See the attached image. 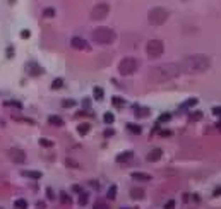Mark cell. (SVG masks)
I'll list each match as a JSON object with an SVG mask.
<instances>
[{"label": "cell", "mask_w": 221, "mask_h": 209, "mask_svg": "<svg viewBox=\"0 0 221 209\" xmlns=\"http://www.w3.org/2000/svg\"><path fill=\"white\" fill-rule=\"evenodd\" d=\"M211 67V58L202 53H195V55H189L182 60L180 70L185 74H202Z\"/></svg>", "instance_id": "obj_1"}, {"label": "cell", "mask_w": 221, "mask_h": 209, "mask_svg": "<svg viewBox=\"0 0 221 209\" xmlns=\"http://www.w3.org/2000/svg\"><path fill=\"white\" fill-rule=\"evenodd\" d=\"M182 70L177 64H163V65L153 67L149 70V79L154 81V82H163V81H170V79H175Z\"/></svg>", "instance_id": "obj_2"}, {"label": "cell", "mask_w": 221, "mask_h": 209, "mask_svg": "<svg viewBox=\"0 0 221 209\" xmlns=\"http://www.w3.org/2000/svg\"><path fill=\"white\" fill-rule=\"evenodd\" d=\"M115 38H117L115 31L106 26H100V28H96V29H93V39L100 45H110L115 41Z\"/></svg>", "instance_id": "obj_3"}, {"label": "cell", "mask_w": 221, "mask_h": 209, "mask_svg": "<svg viewBox=\"0 0 221 209\" xmlns=\"http://www.w3.org/2000/svg\"><path fill=\"white\" fill-rule=\"evenodd\" d=\"M168 19V10L163 9V7H154V9L149 10L147 14V21L151 22L153 26H160Z\"/></svg>", "instance_id": "obj_4"}, {"label": "cell", "mask_w": 221, "mask_h": 209, "mask_svg": "<svg viewBox=\"0 0 221 209\" xmlns=\"http://www.w3.org/2000/svg\"><path fill=\"white\" fill-rule=\"evenodd\" d=\"M139 69V62L135 60V58H123V60L120 62V65H118V72H120L122 75H132L135 72V70Z\"/></svg>", "instance_id": "obj_5"}, {"label": "cell", "mask_w": 221, "mask_h": 209, "mask_svg": "<svg viewBox=\"0 0 221 209\" xmlns=\"http://www.w3.org/2000/svg\"><path fill=\"white\" fill-rule=\"evenodd\" d=\"M147 55L151 58H158L163 55V50H165V46H163V41H160V39H151V41H147Z\"/></svg>", "instance_id": "obj_6"}, {"label": "cell", "mask_w": 221, "mask_h": 209, "mask_svg": "<svg viewBox=\"0 0 221 209\" xmlns=\"http://www.w3.org/2000/svg\"><path fill=\"white\" fill-rule=\"evenodd\" d=\"M110 12V5L106 4H98L93 7L91 10V19H94V21H101V19H105L106 16H108Z\"/></svg>", "instance_id": "obj_7"}, {"label": "cell", "mask_w": 221, "mask_h": 209, "mask_svg": "<svg viewBox=\"0 0 221 209\" xmlns=\"http://www.w3.org/2000/svg\"><path fill=\"white\" fill-rule=\"evenodd\" d=\"M9 158L14 163H19V165H21V163L26 161V152L22 151V149L12 148V149H9Z\"/></svg>", "instance_id": "obj_8"}, {"label": "cell", "mask_w": 221, "mask_h": 209, "mask_svg": "<svg viewBox=\"0 0 221 209\" xmlns=\"http://www.w3.org/2000/svg\"><path fill=\"white\" fill-rule=\"evenodd\" d=\"M70 45H72L76 50H84V52H87V50H91L89 48V45H87V41L86 39H83V38H79V36H74L72 39H70Z\"/></svg>", "instance_id": "obj_9"}, {"label": "cell", "mask_w": 221, "mask_h": 209, "mask_svg": "<svg viewBox=\"0 0 221 209\" xmlns=\"http://www.w3.org/2000/svg\"><path fill=\"white\" fill-rule=\"evenodd\" d=\"M161 156H163V151L160 148H154L147 154V161H158V160H161Z\"/></svg>", "instance_id": "obj_10"}, {"label": "cell", "mask_w": 221, "mask_h": 209, "mask_svg": "<svg viewBox=\"0 0 221 209\" xmlns=\"http://www.w3.org/2000/svg\"><path fill=\"white\" fill-rule=\"evenodd\" d=\"M134 158V152L132 151H123V152H120L117 156V161L118 163H125V161H129V160H132Z\"/></svg>", "instance_id": "obj_11"}, {"label": "cell", "mask_w": 221, "mask_h": 209, "mask_svg": "<svg viewBox=\"0 0 221 209\" xmlns=\"http://www.w3.org/2000/svg\"><path fill=\"white\" fill-rule=\"evenodd\" d=\"M132 178H134V180H141V182H149V180H151V175H149V173H142V171H135V173H132Z\"/></svg>", "instance_id": "obj_12"}, {"label": "cell", "mask_w": 221, "mask_h": 209, "mask_svg": "<svg viewBox=\"0 0 221 209\" xmlns=\"http://www.w3.org/2000/svg\"><path fill=\"white\" fill-rule=\"evenodd\" d=\"M197 98H190V100H187L185 103L182 105V106H180V108H178V112H180V113H182V112H185V110H189L190 108V106H194V105H197Z\"/></svg>", "instance_id": "obj_13"}, {"label": "cell", "mask_w": 221, "mask_h": 209, "mask_svg": "<svg viewBox=\"0 0 221 209\" xmlns=\"http://www.w3.org/2000/svg\"><path fill=\"white\" fill-rule=\"evenodd\" d=\"M28 70H29V74H31V75L41 74V67H38L35 62H29V64H28Z\"/></svg>", "instance_id": "obj_14"}, {"label": "cell", "mask_w": 221, "mask_h": 209, "mask_svg": "<svg viewBox=\"0 0 221 209\" xmlns=\"http://www.w3.org/2000/svg\"><path fill=\"white\" fill-rule=\"evenodd\" d=\"M130 197H132V199H144V190L139 187H134L130 190Z\"/></svg>", "instance_id": "obj_15"}, {"label": "cell", "mask_w": 221, "mask_h": 209, "mask_svg": "<svg viewBox=\"0 0 221 209\" xmlns=\"http://www.w3.org/2000/svg\"><path fill=\"white\" fill-rule=\"evenodd\" d=\"M22 175L28 177V178H33V180L41 178V173H39V171H35V170H26V171H22Z\"/></svg>", "instance_id": "obj_16"}, {"label": "cell", "mask_w": 221, "mask_h": 209, "mask_svg": "<svg viewBox=\"0 0 221 209\" xmlns=\"http://www.w3.org/2000/svg\"><path fill=\"white\" fill-rule=\"evenodd\" d=\"M134 112H135V117H137V118H141V117H147V115L151 113V112H149V108H142V106H137V108H135Z\"/></svg>", "instance_id": "obj_17"}, {"label": "cell", "mask_w": 221, "mask_h": 209, "mask_svg": "<svg viewBox=\"0 0 221 209\" xmlns=\"http://www.w3.org/2000/svg\"><path fill=\"white\" fill-rule=\"evenodd\" d=\"M14 207L16 209H28V200H24V199L14 200Z\"/></svg>", "instance_id": "obj_18"}, {"label": "cell", "mask_w": 221, "mask_h": 209, "mask_svg": "<svg viewBox=\"0 0 221 209\" xmlns=\"http://www.w3.org/2000/svg\"><path fill=\"white\" fill-rule=\"evenodd\" d=\"M127 129H129L130 132H132V134H141V130H142V129H141V125H137V123H127Z\"/></svg>", "instance_id": "obj_19"}, {"label": "cell", "mask_w": 221, "mask_h": 209, "mask_svg": "<svg viewBox=\"0 0 221 209\" xmlns=\"http://www.w3.org/2000/svg\"><path fill=\"white\" fill-rule=\"evenodd\" d=\"M112 103L115 105L117 108H122V106L125 105V100H123V98H120V96H113V98H112Z\"/></svg>", "instance_id": "obj_20"}, {"label": "cell", "mask_w": 221, "mask_h": 209, "mask_svg": "<svg viewBox=\"0 0 221 209\" xmlns=\"http://www.w3.org/2000/svg\"><path fill=\"white\" fill-rule=\"evenodd\" d=\"M50 123H52V125H57V127H62L64 125V120H62L60 117H57V115H52V117H50Z\"/></svg>", "instance_id": "obj_21"}, {"label": "cell", "mask_w": 221, "mask_h": 209, "mask_svg": "<svg viewBox=\"0 0 221 209\" xmlns=\"http://www.w3.org/2000/svg\"><path fill=\"white\" fill-rule=\"evenodd\" d=\"M89 129H91V125H89V123H81V125L77 127V132L81 135H84V134H87V132H89Z\"/></svg>", "instance_id": "obj_22"}, {"label": "cell", "mask_w": 221, "mask_h": 209, "mask_svg": "<svg viewBox=\"0 0 221 209\" xmlns=\"http://www.w3.org/2000/svg\"><path fill=\"white\" fill-rule=\"evenodd\" d=\"M115 197H117V185H112L108 190V199L110 200H115Z\"/></svg>", "instance_id": "obj_23"}, {"label": "cell", "mask_w": 221, "mask_h": 209, "mask_svg": "<svg viewBox=\"0 0 221 209\" xmlns=\"http://www.w3.org/2000/svg\"><path fill=\"white\" fill-rule=\"evenodd\" d=\"M93 91H94V98H96L98 101H100V100H103V89H101L100 86H96L94 89H93Z\"/></svg>", "instance_id": "obj_24"}, {"label": "cell", "mask_w": 221, "mask_h": 209, "mask_svg": "<svg viewBox=\"0 0 221 209\" xmlns=\"http://www.w3.org/2000/svg\"><path fill=\"white\" fill-rule=\"evenodd\" d=\"M43 16L45 17H55V9H53V7H46V9L43 10Z\"/></svg>", "instance_id": "obj_25"}, {"label": "cell", "mask_w": 221, "mask_h": 209, "mask_svg": "<svg viewBox=\"0 0 221 209\" xmlns=\"http://www.w3.org/2000/svg\"><path fill=\"white\" fill-rule=\"evenodd\" d=\"M39 144H41L43 148H52V146H55V144H53V141L45 139V137H41V139H39Z\"/></svg>", "instance_id": "obj_26"}, {"label": "cell", "mask_w": 221, "mask_h": 209, "mask_svg": "<svg viewBox=\"0 0 221 209\" xmlns=\"http://www.w3.org/2000/svg\"><path fill=\"white\" fill-rule=\"evenodd\" d=\"M93 209H108V204H106L105 200H98V202L94 204V207H93Z\"/></svg>", "instance_id": "obj_27"}, {"label": "cell", "mask_w": 221, "mask_h": 209, "mask_svg": "<svg viewBox=\"0 0 221 209\" xmlns=\"http://www.w3.org/2000/svg\"><path fill=\"white\" fill-rule=\"evenodd\" d=\"M103 120L106 123H113V120H115V117H113V113H110V112H106L105 113V117H103Z\"/></svg>", "instance_id": "obj_28"}, {"label": "cell", "mask_w": 221, "mask_h": 209, "mask_svg": "<svg viewBox=\"0 0 221 209\" xmlns=\"http://www.w3.org/2000/svg\"><path fill=\"white\" fill-rule=\"evenodd\" d=\"M79 204H81V206L87 204V194H86V192H81V196H79Z\"/></svg>", "instance_id": "obj_29"}, {"label": "cell", "mask_w": 221, "mask_h": 209, "mask_svg": "<svg viewBox=\"0 0 221 209\" xmlns=\"http://www.w3.org/2000/svg\"><path fill=\"white\" fill-rule=\"evenodd\" d=\"M60 199H62V202H65V204H69L70 202V196L67 194V192H60Z\"/></svg>", "instance_id": "obj_30"}, {"label": "cell", "mask_w": 221, "mask_h": 209, "mask_svg": "<svg viewBox=\"0 0 221 209\" xmlns=\"http://www.w3.org/2000/svg\"><path fill=\"white\" fill-rule=\"evenodd\" d=\"M62 86H64V81H62V79H57V81H53V82H52L53 89H60Z\"/></svg>", "instance_id": "obj_31"}, {"label": "cell", "mask_w": 221, "mask_h": 209, "mask_svg": "<svg viewBox=\"0 0 221 209\" xmlns=\"http://www.w3.org/2000/svg\"><path fill=\"white\" fill-rule=\"evenodd\" d=\"M190 118L192 120H201V118H202V112H194V113H190Z\"/></svg>", "instance_id": "obj_32"}, {"label": "cell", "mask_w": 221, "mask_h": 209, "mask_svg": "<svg viewBox=\"0 0 221 209\" xmlns=\"http://www.w3.org/2000/svg\"><path fill=\"white\" fill-rule=\"evenodd\" d=\"M74 105H76V101H74V100H65V101H64V106H65V108H70V106H74Z\"/></svg>", "instance_id": "obj_33"}, {"label": "cell", "mask_w": 221, "mask_h": 209, "mask_svg": "<svg viewBox=\"0 0 221 209\" xmlns=\"http://www.w3.org/2000/svg\"><path fill=\"white\" fill-rule=\"evenodd\" d=\"M168 120H170V113H163L160 117V122H168Z\"/></svg>", "instance_id": "obj_34"}, {"label": "cell", "mask_w": 221, "mask_h": 209, "mask_svg": "<svg viewBox=\"0 0 221 209\" xmlns=\"http://www.w3.org/2000/svg\"><path fill=\"white\" fill-rule=\"evenodd\" d=\"M46 196H48V199H55V194H53V190L50 187L46 189Z\"/></svg>", "instance_id": "obj_35"}, {"label": "cell", "mask_w": 221, "mask_h": 209, "mask_svg": "<svg viewBox=\"0 0 221 209\" xmlns=\"http://www.w3.org/2000/svg\"><path fill=\"white\" fill-rule=\"evenodd\" d=\"M21 36H22V38H24V39H28V38H29V36H31V33H29V31H28V29H24V31H21Z\"/></svg>", "instance_id": "obj_36"}, {"label": "cell", "mask_w": 221, "mask_h": 209, "mask_svg": "<svg viewBox=\"0 0 221 209\" xmlns=\"http://www.w3.org/2000/svg\"><path fill=\"white\" fill-rule=\"evenodd\" d=\"M173 207H175V200H168L165 206V209H173Z\"/></svg>", "instance_id": "obj_37"}, {"label": "cell", "mask_w": 221, "mask_h": 209, "mask_svg": "<svg viewBox=\"0 0 221 209\" xmlns=\"http://www.w3.org/2000/svg\"><path fill=\"white\" fill-rule=\"evenodd\" d=\"M113 134H115L113 129H106V130H105V137H110V135H113Z\"/></svg>", "instance_id": "obj_38"}, {"label": "cell", "mask_w": 221, "mask_h": 209, "mask_svg": "<svg viewBox=\"0 0 221 209\" xmlns=\"http://www.w3.org/2000/svg\"><path fill=\"white\" fill-rule=\"evenodd\" d=\"M212 113H214V115H221V106H216V108H212Z\"/></svg>", "instance_id": "obj_39"}, {"label": "cell", "mask_w": 221, "mask_h": 209, "mask_svg": "<svg viewBox=\"0 0 221 209\" xmlns=\"http://www.w3.org/2000/svg\"><path fill=\"white\" fill-rule=\"evenodd\" d=\"M212 194H214V196H219V194H221V187H219V189H216V190L212 192Z\"/></svg>", "instance_id": "obj_40"}, {"label": "cell", "mask_w": 221, "mask_h": 209, "mask_svg": "<svg viewBox=\"0 0 221 209\" xmlns=\"http://www.w3.org/2000/svg\"><path fill=\"white\" fill-rule=\"evenodd\" d=\"M170 134H171V130H163L161 132V135H170Z\"/></svg>", "instance_id": "obj_41"}, {"label": "cell", "mask_w": 221, "mask_h": 209, "mask_svg": "<svg viewBox=\"0 0 221 209\" xmlns=\"http://www.w3.org/2000/svg\"><path fill=\"white\" fill-rule=\"evenodd\" d=\"M74 190H76V192H79V194H81V187H79V185H74Z\"/></svg>", "instance_id": "obj_42"}]
</instances>
